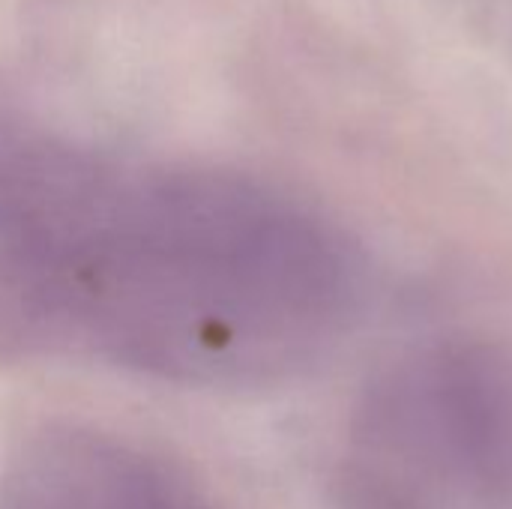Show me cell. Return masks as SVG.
<instances>
[{
	"mask_svg": "<svg viewBox=\"0 0 512 509\" xmlns=\"http://www.w3.org/2000/svg\"><path fill=\"white\" fill-rule=\"evenodd\" d=\"M366 294L357 240L306 204L105 153L0 93V363L270 384L333 351Z\"/></svg>",
	"mask_w": 512,
	"mask_h": 509,
	"instance_id": "1",
	"label": "cell"
},
{
	"mask_svg": "<svg viewBox=\"0 0 512 509\" xmlns=\"http://www.w3.org/2000/svg\"><path fill=\"white\" fill-rule=\"evenodd\" d=\"M339 509H512V345L408 354L363 393L336 471Z\"/></svg>",
	"mask_w": 512,
	"mask_h": 509,
	"instance_id": "2",
	"label": "cell"
},
{
	"mask_svg": "<svg viewBox=\"0 0 512 509\" xmlns=\"http://www.w3.org/2000/svg\"><path fill=\"white\" fill-rule=\"evenodd\" d=\"M0 509H216L180 471L87 426H42L0 468Z\"/></svg>",
	"mask_w": 512,
	"mask_h": 509,
	"instance_id": "3",
	"label": "cell"
}]
</instances>
